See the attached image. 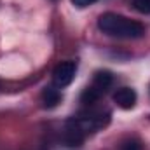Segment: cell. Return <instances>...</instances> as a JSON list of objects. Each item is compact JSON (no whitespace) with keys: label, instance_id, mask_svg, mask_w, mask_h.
Listing matches in <instances>:
<instances>
[{"label":"cell","instance_id":"cell-2","mask_svg":"<svg viewBox=\"0 0 150 150\" xmlns=\"http://www.w3.org/2000/svg\"><path fill=\"white\" fill-rule=\"evenodd\" d=\"M75 72H77V65L75 61H65V63H59L54 72H52V82L56 87H67L72 84L75 77Z\"/></svg>","mask_w":150,"mask_h":150},{"label":"cell","instance_id":"cell-5","mask_svg":"<svg viewBox=\"0 0 150 150\" xmlns=\"http://www.w3.org/2000/svg\"><path fill=\"white\" fill-rule=\"evenodd\" d=\"M59 100H61V94H59V91L56 87H45L42 91V101H44V105L47 108L56 107L59 103Z\"/></svg>","mask_w":150,"mask_h":150},{"label":"cell","instance_id":"cell-8","mask_svg":"<svg viewBox=\"0 0 150 150\" xmlns=\"http://www.w3.org/2000/svg\"><path fill=\"white\" fill-rule=\"evenodd\" d=\"M94 2H98V0H72V4H74L75 7H87V5H91V4H94Z\"/></svg>","mask_w":150,"mask_h":150},{"label":"cell","instance_id":"cell-6","mask_svg":"<svg viewBox=\"0 0 150 150\" xmlns=\"http://www.w3.org/2000/svg\"><path fill=\"white\" fill-rule=\"evenodd\" d=\"M133 5L138 12L142 14H150V0H133Z\"/></svg>","mask_w":150,"mask_h":150},{"label":"cell","instance_id":"cell-7","mask_svg":"<svg viewBox=\"0 0 150 150\" xmlns=\"http://www.w3.org/2000/svg\"><path fill=\"white\" fill-rule=\"evenodd\" d=\"M120 150H142V147H140V143H138V142L129 140V142H124V143H122Z\"/></svg>","mask_w":150,"mask_h":150},{"label":"cell","instance_id":"cell-4","mask_svg":"<svg viewBox=\"0 0 150 150\" xmlns=\"http://www.w3.org/2000/svg\"><path fill=\"white\" fill-rule=\"evenodd\" d=\"M112 80H113V77H112L110 72H98V74L94 75V79H93L91 87H93L100 96H103V94L107 93V89L112 86Z\"/></svg>","mask_w":150,"mask_h":150},{"label":"cell","instance_id":"cell-3","mask_svg":"<svg viewBox=\"0 0 150 150\" xmlns=\"http://www.w3.org/2000/svg\"><path fill=\"white\" fill-rule=\"evenodd\" d=\"M136 100H138L136 91L131 89V87H120V89H117V91L113 93V101H115V105L120 107V108H124V110L133 108V107L136 105Z\"/></svg>","mask_w":150,"mask_h":150},{"label":"cell","instance_id":"cell-1","mask_svg":"<svg viewBox=\"0 0 150 150\" xmlns=\"http://www.w3.org/2000/svg\"><path fill=\"white\" fill-rule=\"evenodd\" d=\"M98 28L103 33L117 38H140L145 33V26L142 23L115 12L101 14L98 19Z\"/></svg>","mask_w":150,"mask_h":150}]
</instances>
